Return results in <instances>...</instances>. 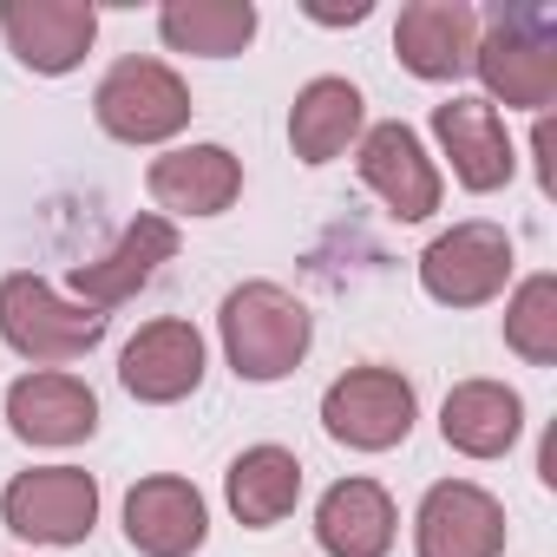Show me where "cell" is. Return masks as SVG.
<instances>
[{"instance_id": "9c48e42d", "label": "cell", "mask_w": 557, "mask_h": 557, "mask_svg": "<svg viewBox=\"0 0 557 557\" xmlns=\"http://www.w3.org/2000/svg\"><path fill=\"white\" fill-rule=\"evenodd\" d=\"M420 557H498L505 550V505L472 479H440L413 518Z\"/></svg>"}, {"instance_id": "7402d4cb", "label": "cell", "mask_w": 557, "mask_h": 557, "mask_svg": "<svg viewBox=\"0 0 557 557\" xmlns=\"http://www.w3.org/2000/svg\"><path fill=\"white\" fill-rule=\"evenodd\" d=\"M158 34L171 53H197V60H230L256 40V8L249 0H164Z\"/></svg>"}, {"instance_id": "ac0fdd59", "label": "cell", "mask_w": 557, "mask_h": 557, "mask_svg": "<svg viewBox=\"0 0 557 557\" xmlns=\"http://www.w3.org/2000/svg\"><path fill=\"white\" fill-rule=\"evenodd\" d=\"M440 433L466 459H505L524 433V400L505 381H459L440 407Z\"/></svg>"}, {"instance_id": "7a4b0ae2", "label": "cell", "mask_w": 557, "mask_h": 557, "mask_svg": "<svg viewBox=\"0 0 557 557\" xmlns=\"http://www.w3.org/2000/svg\"><path fill=\"white\" fill-rule=\"evenodd\" d=\"M0 335L27 361H79L106 342V315L86 302H66L40 275H8L0 283Z\"/></svg>"}, {"instance_id": "4fadbf2b", "label": "cell", "mask_w": 557, "mask_h": 557, "mask_svg": "<svg viewBox=\"0 0 557 557\" xmlns=\"http://www.w3.org/2000/svg\"><path fill=\"white\" fill-rule=\"evenodd\" d=\"M8 426L27 446H79L99 426V400H92V387L79 374L40 368V374H21L8 387Z\"/></svg>"}, {"instance_id": "52a82bcc", "label": "cell", "mask_w": 557, "mask_h": 557, "mask_svg": "<svg viewBox=\"0 0 557 557\" xmlns=\"http://www.w3.org/2000/svg\"><path fill=\"white\" fill-rule=\"evenodd\" d=\"M511 283V236L498 223H453L420 249V289L446 309H479Z\"/></svg>"}, {"instance_id": "7c38bea8", "label": "cell", "mask_w": 557, "mask_h": 557, "mask_svg": "<svg viewBox=\"0 0 557 557\" xmlns=\"http://www.w3.org/2000/svg\"><path fill=\"white\" fill-rule=\"evenodd\" d=\"M119 381L145 407H171V400L197 394V381H203V335L190 322H151V329H138L125 342V355H119Z\"/></svg>"}, {"instance_id": "e0dca14e", "label": "cell", "mask_w": 557, "mask_h": 557, "mask_svg": "<svg viewBox=\"0 0 557 557\" xmlns=\"http://www.w3.org/2000/svg\"><path fill=\"white\" fill-rule=\"evenodd\" d=\"M145 190L171 216H223L243 190V164L223 145H184V151H164L145 171Z\"/></svg>"}, {"instance_id": "3957f363", "label": "cell", "mask_w": 557, "mask_h": 557, "mask_svg": "<svg viewBox=\"0 0 557 557\" xmlns=\"http://www.w3.org/2000/svg\"><path fill=\"white\" fill-rule=\"evenodd\" d=\"M472 66H479V79H485L492 99L544 112V106L557 99V27H550L544 14H531V8H511V14H498V21L479 34ZM492 99H485V106H492Z\"/></svg>"}, {"instance_id": "6da1fadb", "label": "cell", "mask_w": 557, "mask_h": 557, "mask_svg": "<svg viewBox=\"0 0 557 557\" xmlns=\"http://www.w3.org/2000/svg\"><path fill=\"white\" fill-rule=\"evenodd\" d=\"M223 355L236 368V381H283L302 368L309 342H315V315L302 296H289L283 283H243L223 296Z\"/></svg>"}, {"instance_id": "44dd1931", "label": "cell", "mask_w": 557, "mask_h": 557, "mask_svg": "<svg viewBox=\"0 0 557 557\" xmlns=\"http://www.w3.org/2000/svg\"><path fill=\"white\" fill-rule=\"evenodd\" d=\"M361 86L348 79H309L289 106V145L302 164H329L361 138Z\"/></svg>"}, {"instance_id": "30bf717a", "label": "cell", "mask_w": 557, "mask_h": 557, "mask_svg": "<svg viewBox=\"0 0 557 557\" xmlns=\"http://www.w3.org/2000/svg\"><path fill=\"white\" fill-rule=\"evenodd\" d=\"M361 184H368L400 223H420V216L440 210V171H433L420 132L400 125V119L361 132Z\"/></svg>"}, {"instance_id": "2e32d148", "label": "cell", "mask_w": 557, "mask_h": 557, "mask_svg": "<svg viewBox=\"0 0 557 557\" xmlns=\"http://www.w3.org/2000/svg\"><path fill=\"white\" fill-rule=\"evenodd\" d=\"M433 138L453 158V177L466 190H498L518 171L511 138H505V119L485 99H446V106H433Z\"/></svg>"}, {"instance_id": "8fae6325", "label": "cell", "mask_w": 557, "mask_h": 557, "mask_svg": "<svg viewBox=\"0 0 557 557\" xmlns=\"http://www.w3.org/2000/svg\"><path fill=\"white\" fill-rule=\"evenodd\" d=\"M171 256H177V223H171V216H132L125 236H119L99 262H79V269H73V296L106 315V309L132 302L151 275H158V262H171Z\"/></svg>"}, {"instance_id": "5b68a950", "label": "cell", "mask_w": 557, "mask_h": 557, "mask_svg": "<svg viewBox=\"0 0 557 557\" xmlns=\"http://www.w3.org/2000/svg\"><path fill=\"white\" fill-rule=\"evenodd\" d=\"M0 518L27 544H86L99 524V479L79 466H34L0 492Z\"/></svg>"}, {"instance_id": "277c9868", "label": "cell", "mask_w": 557, "mask_h": 557, "mask_svg": "<svg viewBox=\"0 0 557 557\" xmlns=\"http://www.w3.org/2000/svg\"><path fill=\"white\" fill-rule=\"evenodd\" d=\"M92 112H99V125L119 138V145H164V138H177L184 125H190V86L164 66V60H119L106 79H99V92H92Z\"/></svg>"}, {"instance_id": "d4e9b609", "label": "cell", "mask_w": 557, "mask_h": 557, "mask_svg": "<svg viewBox=\"0 0 557 557\" xmlns=\"http://www.w3.org/2000/svg\"><path fill=\"white\" fill-rule=\"evenodd\" d=\"M531 151H537V184H544V197H557V171H550L557 132H550V119H537V138H531Z\"/></svg>"}, {"instance_id": "8992f818", "label": "cell", "mask_w": 557, "mask_h": 557, "mask_svg": "<svg viewBox=\"0 0 557 557\" xmlns=\"http://www.w3.org/2000/svg\"><path fill=\"white\" fill-rule=\"evenodd\" d=\"M322 426L355 453H387L413 433V381L400 368H348L322 394Z\"/></svg>"}, {"instance_id": "cb8c5ba5", "label": "cell", "mask_w": 557, "mask_h": 557, "mask_svg": "<svg viewBox=\"0 0 557 557\" xmlns=\"http://www.w3.org/2000/svg\"><path fill=\"white\" fill-rule=\"evenodd\" d=\"M302 14L322 21V27H361L374 8H368V0H348V8H335V0H302Z\"/></svg>"}, {"instance_id": "603a6c76", "label": "cell", "mask_w": 557, "mask_h": 557, "mask_svg": "<svg viewBox=\"0 0 557 557\" xmlns=\"http://www.w3.org/2000/svg\"><path fill=\"white\" fill-rule=\"evenodd\" d=\"M505 342L531 368L557 361V275H524L518 283V296L505 302Z\"/></svg>"}, {"instance_id": "5bb4252c", "label": "cell", "mask_w": 557, "mask_h": 557, "mask_svg": "<svg viewBox=\"0 0 557 557\" xmlns=\"http://www.w3.org/2000/svg\"><path fill=\"white\" fill-rule=\"evenodd\" d=\"M203 531H210V511H203V492L190 479L158 472V479H138L125 492V537H132V550H145V557H190L203 544Z\"/></svg>"}, {"instance_id": "ba28073f", "label": "cell", "mask_w": 557, "mask_h": 557, "mask_svg": "<svg viewBox=\"0 0 557 557\" xmlns=\"http://www.w3.org/2000/svg\"><path fill=\"white\" fill-rule=\"evenodd\" d=\"M0 34L27 73H73L92 40H99V8L92 0H0Z\"/></svg>"}, {"instance_id": "9a60e30c", "label": "cell", "mask_w": 557, "mask_h": 557, "mask_svg": "<svg viewBox=\"0 0 557 557\" xmlns=\"http://www.w3.org/2000/svg\"><path fill=\"white\" fill-rule=\"evenodd\" d=\"M394 53L413 79H459L479 53V14L466 0H413L400 8Z\"/></svg>"}, {"instance_id": "ffe728a7", "label": "cell", "mask_w": 557, "mask_h": 557, "mask_svg": "<svg viewBox=\"0 0 557 557\" xmlns=\"http://www.w3.org/2000/svg\"><path fill=\"white\" fill-rule=\"evenodd\" d=\"M223 498L230 511L249 524V531H269V524H283L302 498V459L289 446H249L236 453V466L223 472Z\"/></svg>"}, {"instance_id": "d6986e66", "label": "cell", "mask_w": 557, "mask_h": 557, "mask_svg": "<svg viewBox=\"0 0 557 557\" xmlns=\"http://www.w3.org/2000/svg\"><path fill=\"white\" fill-rule=\"evenodd\" d=\"M394 498L374 479H342L315 505V544L329 557H387L394 550Z\"/></svg>"}]
</instances>
